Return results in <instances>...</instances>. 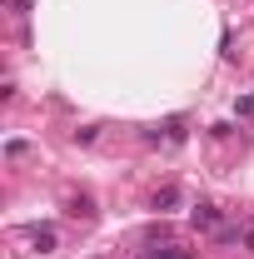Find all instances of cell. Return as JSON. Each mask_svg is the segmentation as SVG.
<instances>
[{
    "label": "cell",
    "instance_id": "2",
    "mask_svg": "<svg viewBox=\"0 0 254 259\" xmlns=\"http://www.w3.org/2000/svg\"><path fill=\"white\" fill-rule=\"evenodd\" d=\"M30 244L40 249V254H50V249H55V229H40V225H35L30 229Z\"/></svg>",
    "mask_w": 254,
    "mask_h": 259
},
{
    "label": "cell",
    "instance_id": "3",
    "mask_svg": "<svg viewBox=\"0 0 254 259\" xmlns=\"http://www.w3.org/2000/svg\"><path fill=\"white\" fill-rule=\"evenodd\" d=\"M175 204H180V190H175V185H164V190L155 194V209H175Z\"/></svg>",
    "mask_w": 254,
    "mask_h": 259
},
{
    "label": "cell",
    "instance_id": "4",
    "mask_svg": "<svg viewBox=\"0 0 254 259\" xmlns=\"http://www.w3.org/2000/svg\"><path fill=\"white\" fill-rule=\"evenodd\" d=\"M239 239H244V244H249V254H254V225L244 229V234H239Z\"/></svg>",
    "mask_w": 254,
    "mask_h": 259
},
{
    "label": "cell",
    "instance_id": "1",
    "mask_svg": "<svg viewBox=\"0 0 254 259\" xmlns=\"http://www.w3.org/2000/svg\"><path fill=\"white\" fill-rule=\"evenodd\" d=\"M190 220H194V229H220V209H215V204H199Z\"/></svg>",
    "mask_w": 254,
    "mask_h": 259
}]
</instances>
